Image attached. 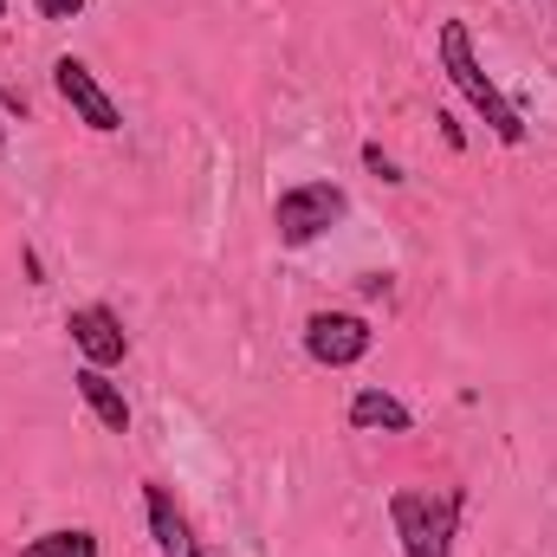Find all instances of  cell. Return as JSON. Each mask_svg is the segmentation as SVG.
I'll return each instance as SVG.
<instances>
[{
    "label": "cell",
    "mask_w": 557,
    "mask_h": 557,
    "mask_svg": "<svg viewBox=\"0 0 557 557\" xmlns=\"http://www.w3.org/2000/svg\"><path fill=\"white\" fill-rule=\"evenodd\" d=\"M434 52H441L447 85H454L480 117H486V131H493V137H499V143H525V117H519V104L486 78V65L473 59V33H467L460 20H447V26H441V46H434Z\"/></svg>",
    "instance_id": "obj_1"
},
{
    "label": "cell",
    "mask_w": 557,
    "mask_h": 557,
    "mask_svg": "<svg viewBox=\"0 0 557 557\" xmlns=\"http://www.w3.org/2000/svg\"><path fill=\"white\" fill-rule=\"evenodd\" d=\"M389 525H396V539H403V557H454L460 493L403 486V493H389Z\"/></svg>",
    "instance_id": "obj_2"
},
{
    "label": "cell",
    "mask_w": 557,
    "mask_h": 557,
    "mask_svg": "<svg viewBox=\"0 0 557 557\" xmlns=\"http://www.w3.org/2000/svg\"><path fill=\"white\" fill-rule=\"evenodd\" d=\"M344 214H350V201H344L337 182H298V188H285L273 201V227H278L285 247H311V240L331 234Z\"/></svg>",
    "instance_id": "obj_3"
},
{
    "label": "cell",
    "mask_w": 557,
    "mask_h": 557,
    "mask_svg": "<svg viewBox=\"0 0 557 557\" xmlns=\"http://www.w3.org/2000/svg\"><path fill=\"white\" fill-rule=\"evenodd\" d=\"M370 344H376V331H370V318H357V311H311V318H305V350H311V363H324V370L363 363Z\"/></svg>",
    "instance_id": "obj_4"
},
{
    "label": "cell",
    "mask_w": 557,
    "mask_h": 557,
    "mask_svg": "<svg viewBox=\"0 0 557 557\" xmlns=\"http://www.w3.org/2000/svg\"><path fill=\"white\" fill-rule=\"evenodd\" d=\"M52 85H59V98L78 111V124H85V131H98V137L124 131V111H117V98L98 85V72H91L85 59H72V52H65V59L52 65Z\"/></svg>",
    "instance_id": "obj_5"
},
{
    "label": "cell",
    "mask_w": 557,
    "mask_h": 557,
    "mask_svg": "<svg viewBox=\"0 0 557 557\" xmlns=\"http://www.w3.org/2000/svg\"><path fill=\"white\" fill-rule=\"evenodd\" d=\"M65 331H72V344H78V357H85L91 370H111V363L131 357V331H124V318H117L111 305H78V311H65Z\"/></svg>",
    "instance_id": "obj_6"
},
{
    "label": "cell",
    "mask_w": 557,
    "mask_h": 557,
    "mask_svg": "<svg viewBox=\"0 0 557 557\" xmlns=\"http://www.w3.org/2000/svg\"><path fill=\"white\" fill-rule=\"evenodd\" d=\"M143 512H149V539H156V557H201L195 532H188V512L175 506L169 486H143Z\"/></svg>",
    "instance_id": "obj_7"
},
{
    "label": "cell",
    "mask_w": 557,
    "mask_h": 557,
    "mask_svg": "<svg viewBox=\"0 0 557 557\" xmlns=\"http://www.w3.org/2000/svg\"><path fill=\"white\" fill-rule=\"evenodd\" d=\"M72 383H78V396H85V409H91V416L104 421L111 434H131V403H124V389L111 383V370H91V363H85V370H78Z\"/></svg>",
    "instance_id": "obj_8"
},
{
    "label": "cell",
    "mask_w": 557,
    "mask_h": 557,
    "mask_svg": "<svg viewBox=\"0 0 557 557\" xmlns=\"http://www.w3.org/2000/svg\"><path fill=\"white\" fill-rule=\"evenodd\" d=\"M350 428H389V434H409L416 416H409L389 389H357V396H350Z\"/></svg>",
    "instance_id": "obj_9"
},
{
    "label": "cell",
    "mask_w": 557,
    "mask_h": 557,
    "mask_svg": "<svg viewBox=\"0 0 557 557\" xmlns=\"http://www.w3.org/2000/svg\"><path fill=\"white\" fill-rule=\"evenodd\" d=\"M20 557H98V539L85 525H59V532H39L33 545H20Z\"/></svg>",
    "instance_id": "obj_10"
},
{
    "label": "cell",
    "mask_w": 557,
    "mask_h": 557,
    "mask_svg": "<svg viewBox=\"0 0 557 557\" xmlns=\"http://www.w3.org/2000/svg\"><path fill=\"white\" fill-rule=\"evenodd\" d=\"M39 7V20H78L85 13V0H33Z\"/></svg>",
    "instance_id": "obj_11"
},
{
    "label": "cell",
    "mask_w": 557,
    "mask_h": 557,
    "mask_svg": "<svg viewBox=\"0 0 557 557\" xmlns=\"http://www.w3.org/2000/svg\"><path fill=\"white\" fill-rule=\"evenodd\" d=\"M363 162H370V169H376L383 182H403V169H396V162H389V156H383L376 143H363Z\"/></svg>",
    "instance_id": "obj_12"
},
{
    "label": "cell",
    "mask_w": 557,
    "mask_h": 557,
    "mask_svg": "<svg viewBox=\"0 0 557 557\" xmlns=\"http://www.w3.org/2000/svg\"><path fill=\"white\" fill-rule=\"evenodd\" d=\"M0 149H7V124H0Z\"/></svg>",
    "instance_id": "obj_13"
},
{
    "label": "cell",
    "mask_w": 557,
    "mask_h": 557,
    "mask_svg": "<svg viewBox=\"0 0 557 557\" xmlns=\"http://www.w3.org/2000/svg\"><path fill=\"white\" fill-rule=\"evenodd\" d=\"M0 13H7V0H0Z\"/></svg>",
    "instance_id": "obj_14"
}]
</instances>
